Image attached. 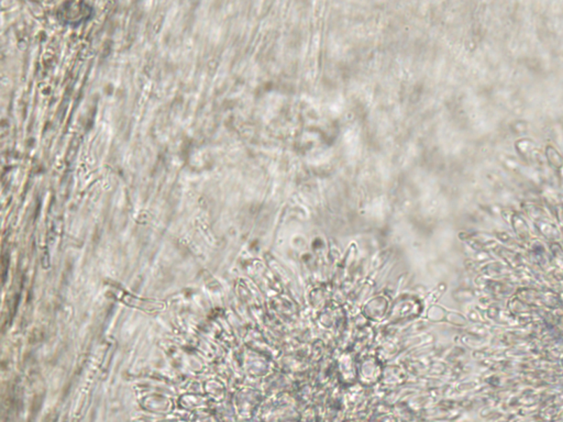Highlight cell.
Wrapping results in <instances>:
<instances>
[{"label":"cell","mask_w":563,"mask_h":422,"mask_svg":"<svg viewBox=\"0 0 563 422\" xmlns=\"http://www.w3.org/2000/svg\"><path fill=\"white\" fill-rule=\"evenodd\" d=\"M59 18L66 24H78L90 19L92 7L85 3H65L59 9Z\"/></svg>","instance_id":"1"}]
</instances>
